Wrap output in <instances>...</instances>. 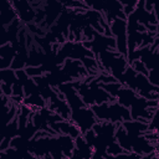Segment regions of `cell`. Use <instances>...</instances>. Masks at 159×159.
Masks as SVG:
<instances>
[{
    "label": "cell",
    "instance_id": "cell-1",
    "mask_svg": "<svg viewBox=\"0 0 159 159\" xmlns=\"http://www.w3.org/2000/svg\"><path fill=\"white\" fill-rule=\"evenodd\" d=\"M118 82H120L122 86L129 87L147 99H159V87L152 84L145 75L135 72L129 65L119 77Z\"/></svg>",
    "mask_w": 159,
    "mask_h": 159
},
{
    "label": "cell",
    "instance_id": "cell-2",
    "mask_svg": "<svg viewBox=\"0 0 159 159\" xmlns=\"http://www.w3.org/2000/svg\"><path fill=\"white\" fill-rule=\"evenodd\" d=\"M91 109L93 111L97 120L122 123L124 120L132 119L129 108L119 104L117 101L103 102V103H99V104H92Z\"/></svg>",
    "mask_w": 159,
    "mask_h": 159
},
{
    "label": "cell",
    "instance_id": "cell-3",
    "mask_svg": "<svg viewBox=\"0 0 159 159\" xmlns=\"http://www.w3.org/2000/svg\"><path fill=\"white\" fill-rule=\"evenodd\" d=\"M96 58L98 61L101 72H108L117 81L119 80V77L123 75V72L129 65L127 61V57L117 52L116 50L102 51L96 56Z\"/></svg>",
    "mask_w": 159,
    "mask_h": 159
},
{
    "label": "cell",
    "instance_id": "cell-4",
    "mask_svg": "<svg viewBox=\"0 0 159 159\" xmlns=\"http://www.w3.org/2000/svg\"><path fill=\"white\" fill-rule=\"evenodd\" d=\"M82 1L86 4L88 9L101 12L108 24L116 17L123 20L127 19L125 14L123 12V6L118 0H82Z\"/></svg>",
    "mask_w": 159,
    "mask_h": 159
},
{
    "label": "cell",
    "instance_id": "cell-5",
    "mask_svg": "<svg viewBox=\"0 0 159 159\" xmlns=\"http://www.w3.org/2000/svg\"><path fill=\"white\" fill-rule=\"evenodd\" d=\"M109 31L116 41V51L127 57V21L123 19H113L109 22Z\"/></svg>",
    "mask_w": 159,
    "mask_h": 159
},
{
    "label": "cell",
    "instance_id": "cell-6",
    "mask_svg": "<svg viewBox=\"0 0 159 159\" xmlns=\"http://www.w3.org/2000/svg\"><path fill=\"white\" fill-rule=\"evenodd\" d=\"M70 120H72L81 130V133H84L86 130L91 129L93 124L97 122V118L88 106H83L81 108L71 111L70 114Z\"/></svg>",
    "mask_w": 159,
    "mask_h": 159
},
{
    "label": "cell",
    "instance_id": "cell-7",
    "mask_svg": "<svg viewBox=\"0 0 159 159\" xmlns=\"http://www.w3.org/2000/svg\"><path fill=\"white\" fill-rule=\"evenodd\" d=\"M57 89L63 94L65 101H66V102H67V104L70 106L71 111H73V109H77V108H81V107L86 106V104H84V102L82 101L81 96L78 94L77 89L75 88V86H73L72 81H71V82H63V83L58 84V86H57Z\"/></svg>",
    "mask_w": 159,
    "mask_h": 159
},
{
    "label": "cell",
    "instance_id": "cell-8",
    "mask_svg": "<svg viewBox=\"0 0 159 159\" xmlns=\"http://www.w3.org/2000/svg\"><path fill=\"white\" fill-rule=\"evenodd\" d=\"M12 9L16 12L17 19L22 24L34 22L35 19V9L31 6L29 0H10Z\"/></svg>",
    "mask_w": 159,
    "mask_h": 159
},
{
    "label": "cell",
    "instance_id": "cell-9",
    "mask_svg": "<svg viewBox=\"0 0 159 159\" xmlns=\"http://www.w3.org/2000/svg\"><path fill=\"white\" fill-rule=\"evenodd\" d=\"M61 71L67 75L72 81L75 80H82L86 76H88L86 68L83 67L82 62L80 60H72V58H66L63 63L61 65Z\"/></svg>",
    "mask_w": 159,
    "mask_h": 159
},
{
    "label": "cell",
    "instance_id": "cell-10",
    "mask_svg": "<svg viewBox=\"0 0 159 159\" xmlns=\"http://www.w3.org/2000/svg\"><path fill=\"white\" fill-rule=\"evenodd\" d=\"M50 127L52 128V130L56 134H66V135H70L73 139L82 134L80 128L70 119H61L58 122L50 123Z\"/></svg>",
    "mask_w": 159,
    "mask_h": 159
},
{
    "label": "cell",
    "instance_id": "cell-11",
    "mask_svg": "<svg viewBox=\"0 0 159 159\" xmlns=\"http://www.w3.org/2000/svg\"><path fill=\"white\" fill-rule=\"evenodd\" d=\"M93 149L92 147L86 142L83 135H78L75 138V148L72 150V158H86L89 159L92 158Z\"/></svg>",
    "mask_w": 159,
    "mask_h": 159
},
{
    "label": "cell",
    "instance_id": "cell-12",
    "mask_svg": "<svg viewBox=\"0 0 159 159\" xmlns=\"http://www.w3.org/2000/svg\"><path fill=\"white\" fill-rule=\"evenodd\" d=\"M120 124L129 135H140L145 130H148V123L147 122H140V120H137V119L124 120Z\"/></svg>",
    "mask_w": 159,
    "mask_h": 159
},
{
    "label": "cell",
    "instance_id": "cell-13",
    "mask_svg": "<svg viewBox=\"0 0 159 159\" xmlns=\"http://www.w3.org/2000/svg\"><path fill=\"white\" fill-rule=\"evenodd\" d=\"M137 96H138L137 92H134V91L130 89L129 87L122 86V87L118 89L117 94H116V101H117L119 104H122V106L129 108L130 104H132V102L135 99Z\"/></svg>",
    "mask_w": 159,
    "mask_h": 159
},
{
    "label": "cell",
    "instance_id": "cell-14",
    "mask_svg": "<svg viewBox=\"0 0 159 159\" xmlns=\"http://www.w3.org/2000/svg\"><path fill=\"white\" fill-rule=\"evenodd\" d=\"M58 143L63 158H72V150L75 148V139L66 134H57Z\"/></svg>",
    "mask_w": 159,
    "mask_h": 159
},
{
    "label": "cell",
    "instance_id": "cell-15",
    "mask_svg": "<svg viewBox=\"0 0 159 159\" xmlns=\"http://www.w3.org/2000/svg\"><path fill=\"white\" fill-rule=\"evenodd\" d=\"M22 103L31 107L32 111H37L42 107L46 106V101L42 98V96L39 93H34V94H30V96H25L24 99H22Z\"/></svg>",
    "mask_w": 159,
    "mask_h": 159
},
{
    "label": "cell",
    "instance_id": "cell-16",
    "mask_svg": "<svg viewBox=\"0 0 159 159\" xmlns=\"http://www.w3.org/2000/svg\"><path fill=\"white\" fill-rule=\"evenodd\" d=\"M81 62L89 76H97L101 72V68H99V65H98V61L96 57L87 56V57H83L81 60Z\"/></svg>",
    "mask_w": 159,
    "mask_h": 159
},
{
    "label": "cell",
    "instance_id": "cell-17",
    "mask_svg": "<svg viewBox=\"0 0 159 159\" xmlns=\"http://www.w3.org/2000/svg\"><path fill=\"white\" fill-rule=\"evenodd\" d=\"M21 84H22L24 94L25 96H30V94H34V93H39L40 92L39 86L35 83L34 78H31V77H27L25 81L21 82Z\"/></svg>",
    "mask_w": 159,
    "mask_h": 159
},
{
    "label": "cell",
    "instance_id": "cell-18",
    "mask_svg": "<svg viewBox=\"0 0 159 159\" xmlns=\"http://www.w3.org/2000/svg\"><path fill=\"white\" fill-rule=\"evenodd\" d=\"M16 73L15 70L12 68H5V70H0V83H9L12 84L16 81Z\"/></svg>",
    "mask_w": 159,
    "mask_h": 159
},
{
    "label": "cell",
    "instance_id": "cell-19",
    "mask_svg": "<svg viewBox=\"0 0 159 159\" xmlns=\"http://www.w3.org/2000/svg\"><path fill=\"white\" fill-rule=\"evenodd\" d=\"M106 152H107V154L109 155V158H117V157H118L119 154H122L124 150H123V148L117 143V140H114V142H112V143H109V144L107 145Z\"/></svg>",
    "mask_w": 159,
    "mask_h": 159
},
{
    "label": "cell",
    "instance_id": "cell-20",
    "mask_svg": "<svg viewBox=\"0 0 159 159\" xmlns=\"http://www.w3.org/2000/svg\"><path fill=\"white\" fill-rule=\"evenodd\" d=\"M99 84H101V87L106 91V92H108L111 96H113V97H116V94H117V92H118V89L122 87V84H120V82H109V83H101L99 82Z\"/></svg>",
    "mask_w": 159,
    "mask_h": 159
},
{
    "label": "cell",
    "instance_id": "cell-21",
    "mask_svg": "<svg viewBox=\"0 0 159 159\" xmlns=\"http://www.w3.org/2000/svg\"><path fill=\"white\" fill-rule=\"evenodd\" d=\"M24 70L27 73V76L31 77V78H34L36 76H41V75L45 73V70H43L42 66H26Z\"/></svg>",
    "mask_w": 159,
    "mask_h": 159
},
{
    "label": "cell",
    "instance_id": "cell-22",
    "mask_svg": "<svg viewBox=\"0 0 159 159\" xmlns=\"http://www.w3.org/2000/svg\"><path fill=\"white\" fill-rule=\"evenodd\" d=\"M129 66H130V67H132V68H133L135 72L148 76V70H147L145 65H144V63H143L140 60H133V61L129 63Z\"/></svg>",
    "mask_w": 159,
    "mask_h": 159
},
{
    "label": "cell",
    "instance_id": "cell-23",
    "mask_svg": "<svg viewBox=\"0 0 159 159\" xmlns=\"http://www.w3.org/2000/svg\"><path fill=\"white\" fill-rule=\"evenodd\" d=\"M11 89H12L11 96H22V97H25L22 84H21V82H20L19 80H16V81H15V82L11 84Z\"/></svg>",
    "mask_w": 159,
    "mask_h": 159
},
{
    "label": "cell",
    "instance_id": "cell-24",
    "mask_svg": "<svg viewBox=\"0 0 159 159\" xmlns=\"http://www.w3.org/2000/svg\"><path fill=\"white\" fill-rule=\"evenodd\" d=\"M0 88H1V91L4 93V96H7V97L11 96V93H12L11 84H9V83H0Z\"/></svg>",
    "mask_w": 159,
    "mask_h": 159
},
{
    "label": "cell",
    "instance_id": "cell-25",
    "mask_svg": "<svg viewBox=\"0 0 159 159\" xmlns=\"http://www.w3.org/2000/svg\"><path fill=\"white\" fill-rule=\"evenodd\" d=\"M118 1L122 4V6H129V7H135L138 2V0H118Z\"/></svg>",
    "mask_w": 159,
    "mask_h": 159
},
{
    "label": "cell",
    "instance_id": "cell-26",
    "mask_svg": "<svg viewBox=\"0 0 159 159\" xmlns=\"http://www.w3.org/2000/svg\"><path fill=\"white\" fill-rule=\"evenodd\" d=\"M10 66H11V62H10V61H7V60H5V58H2V57L0 56V70L9 68Z\"/></svg>",
    "mask_w": 159,
    "mask_h": 159
},
{
    "label": "cell",
    "instance_id": "cell-27",
    "mask_svg": "<svg viewBox=\"0 0 159 159\" xmlns=\"http://www.w3.org/2000/svg\"><path fill=\"white\" fill-rule=\"evenodd\" d=\"M2 138H4V135L0 133V143H1V140H2Z\"/></svg>",
    "mask_w": 159,
    "mask_h": 159
}]
</instances>
